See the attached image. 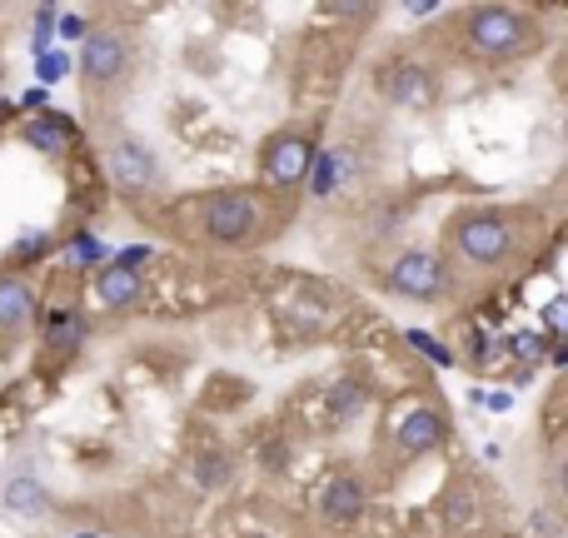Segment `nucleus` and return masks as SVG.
<instances>
[{"label":"nucleus","mask_w":568,"mask_h":538,"mask_svg":"<svg viewBox=\"0 0 568 538\" xmlns=\"http://www.w3.org/2000/svg\"><path fill=\"white\" fill-rule=\"evenodd\" d=\"M539 16L519 6H469L459 20V45L479 65H504L529 50H539Z\"/></svg>","instance_id":"nucleus-1"},{"label":"nucleus","mask_w":568,"mask_h":538,"mask_svg":"<svg viewBox=\"0 0 568 538\" xmlns=\"http://www.w3.org/2000/svg\"><path fill=\"white\" fill-rule=\"evenodd\" d=\"M280 215L260 190H215L200 200V235L225 250H255L275 235Z\"/></svg>","instance_id":"nucleus-2"},{"label":"nucleus","mask_w":568,"mask_h":538,"mask_svg":"<svg viewBox=\"0 0 568 538\" xmlns=\"http://www.w3.org/2000/svg\"><path fill=\"white\" fill-rule=\"evenodd\" d=\"M449 245L464 265L474 270H499L519 245V230L504 210H464L449 225Z\"/></svg>","instance_id":"nucleus-3"},{"label":"nucleus","mask_w":568,"mask_h":538,"mask_svg":"<svg viewBox=\"0 0 568 538\" xmlns=\"http://www.w3.org/2000/svg\"><path fill=\"white\" fill-rule=\"evenodd\" d=\"M80 75H85V95H110V90L125 85L130 75L125 30H90L85 50H80Z\"/></svg>","instance_id":"nucleus-4"},{"label":"nucleus","mask_w":568,"mask_h":538,"mask_svg":"<svg viewBox=\"0 0 568 538\" xmlns=\"http://www.w3.org/2000/svg\"><path fill=\"white\" fill-rule=\"evenodd\" d=\"M310 165H314V145H310V135H304L300 125L275 130V135L265 140V150H260V175H265L270 190H294V185H304Z\"/></svg>","instance_id":"nucleus-5"},{"label":"nucleus","mask_w":568,"mask_h":538,"mask_svg":"<svg viewBox=\"0 0 568 538\" xmlns=\"http://www.w3.org/2000/svg\"><path fill=\"white\" fill-rule=\"evenodd\" d=\"M105 170L115 180L120 195H145L160 185V160L140 135H115L105 145Z\"/></svg>","instance_id":"nucleus-6"},{"label":"nucleus","mask_w":568,"mask_h":538,"mask_svg":"<svg viewBox=\"0 0 568 538\" xmlns=\"http://www.w3.org/2000/svg\"><path fill=\"white\" fill-rule=\"evenodd\" d=\"M389 290L404 294V300H444V290H449V265H444L434 250H404V255H394L389 265Z\"/></svg>","instance_id":"nucleus-7"},{"label":"nucleus","mask_w":568,"mask_h":538,"mask_svg":"<svg viewBox=\"0 0 568 538\" xmlns=\"http://www.w3.org/2000/svg\"><path fill=\"white\" fill-rule=\"evenodd\" d=\"M444 439H449V424H444V414L434 409V404H409V409L394 419V449H399L404 459H424V454H434Z\"/></svg>","instance_id":"nucleus-8"},{"label":"nucleus","mask_w":568,"mask_h":538,"mask_svg":"<svg viewBox=\"0 0 568 538\" xmlns=\"http://www.w3.org/2000/svg\"><path fill=\"white\" fill-rule=\"evenodd\" d=\"M379 90L394 105H409V110H429L434 100H439V80H434V70L419 65V60H389L379 75Z\"/></svg>","instance_id":"nucleus-9"},{"label":"nucleus","mask_w":568,"mask_h":538,"mask_svg":"<svg viewBox=\"0 0 568 538\" xmlns=\"http://www.w3.org/2000/svg\"><path fill=\"white\" fill-rule=\"evenodd\" d=\"M95 300L115 314L135 309V304L145 300V274H140L135 265H125V260H120V265H105L95 274Z\"/></svg>","instance_id":"nucleus-10"},{"label":"nucleus","mask_w":568,"mask_h":538,"mask_svg":"<svg viewBox=\"0 0 568 538\" xmlns=\"http://www.w3.org/2000/svg\"><path fill=\"white\" fill-rule=\"evenodd\" d=\"M36 319V290L20 274H0V339H20Z\"/></svg>","instance_id":"nucleus-11"},{"label":"nucleus","mask_w":568,"mask_h":538,"mask_svg":"<svg viewBox=\"0 0 568 538\" xmlns=\"http://www.w3.org/2000/svg\"><path fill=\"white\" fill-rule=\"evenodd\" d=\"M320 514L329 524H354V519H359V514H364L359 479H349V474H334V479L320 489Z\"/></svg>","instance_id":"nucleus-12"},{"label":"nucleus","mask_w":568,"mask_h":538,"mask_svg":"<svg viewBox=\"0 0 568 538\" xmlns=\"http://www.w3.org/2000/svg\"><path fill=\"white\" fill-rule=\"evenodd\" d=\"M0 504H6L10 514H20V519H45L50 514V489L36 479V474H16V479L0 489Z\"/></svg>","instance_id":"nucleus-13"},{"label":"nucleus","mask_w":568,"mask_h":538,"mask_svg":"<svg viewBox=\"0 0 568 538\" xmlns=\"http://www.w3.org/2000/svg\"><path fill=\"white\" fill-rule=\"evenodd\" d=\"M26 140L30 145H40V150H50V155H65V150L75 145V130H70L60 115H40V120H30L26 125Z\"/></svg>","instance_id":"nucleus-14"},{"label":"nucleus","mask_w":568,"mask_h":538,"mask_svg":"<svg viewBox=\"0 0 568 538\" xmlns=\"http://www.w3.org/2000/svg\"><path fill=\"white\" fill-rule=\"evenodd\" d=\"M230 479H235V464H230V454L205 449V454H200V459H195V484H200V489H205V494H220Z\"/></svg>","instance_id":"nucleus-15"},{"label":"nucleus","mask_w":568,"mask_h":538,"mask_svg":"<svg viewBox=\"0 0 568 538\" xmlns=\"http://www.w3.org/2000/svg\"><path fill=\"white\" fill-rule=\"evenodd\" d=\"M474 509H479V499H474L469 489H459L454 499H444V524H469Z\"/></svg>","instance_id":"nucleus-16"},{"label":"nucleus","mask_w":568,"mask_h":538,"mask_svg":"<svg viewBox=\"0 0 568 538\" xmlns=\"http://www.w3.org/2000/svg\"><path fill=\"white\" fill-rule=\"evenodd\" d=\"M409 344H419V349H424V354H429V359H434V364H449V354H444V349H439V344H434V339H429V334H409Z\"/></svg>","instance_id":"nucleus-17"}]
</instances>
